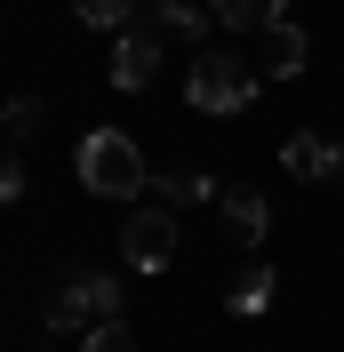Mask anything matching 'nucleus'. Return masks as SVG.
<instances>
[{"label":"nucleus","mask_w":344,"mask_h":352,"mask_svg":"<svg viewBox=\"0 0 344 352\" xmlns=\"http://www.w3.org/2000/svg\"><path fill=\"white\" fill-rule=\"evenodd\" d=\"M48 336H72V329H105V320H120V280L112 272H88V264H72L65 280L48 288V305H41Z\"/></svg>","instance_id":"nucleus-1"},{"label":"nucleus","mask_w":344,"mask_h":352,"mask_svg":"<svg viewBox=\"0 0 344 352\" xmlns=\"http://www.w3.org/2000/svg\"><path fill=\"white\" fill-rule=\"evenodd\" d=\"M80 184H88V192H105V200H136V192L152 184L144 153H136V136H120V129L80 136Z\"/></svg>","instance_id":"nucleus-2"},{"label":"nucleus","mask_w":344,"mask_h":352,"mask_svg":"<svg viewBox=\"0 0 344 352\" xmlns=\"http://www.w3.org/2000/svg\"><path fill=\"white\" fill-rule=\"evenodd\" d=\"M184 96H193L200 112H240L248 96H257V80H248V65H240V56H224V48H200L193 72H184Z\"/></svg>","instance_id":"nucleus-3"},{"label":"nucleus","mask_w":344,"mask_h":352,"mask_svg":"<svg viewBox=\"0 0 344 352\" xmlns=\"http://www.w3.org/2000/svg\"><path fill=\"white\" fill-rule=\"evenodd\" d=\"M169 256H176V208H144V217H129V232H120V264H129V272H160Z\"/></svg>","instance_id":"nucleus-4"},{"label":"nucleus","mask_w":344,"mask_h":352,"mask_svg":"<svg viewBox=\"0 0 344 352\" xmlns=\"http://www.w3.org/2000/svg\"><path fill=\"white\" fill-rule=\"evenodd\" d=\"M160 32H152V24H136V32H120V41H112V88H129V96H144L152 88V72H160Z\"/></svg>","instance_id":"nucleus-5"},{"label":"nucleus","mask_w":344,"mask_h":352,"mask_svg":"<svg viewBox=\"0 0 344 352\" xmlns=\"http://www.w3.org/2000/svg\"><path fill=\"white\" fill-rule=\"evenodd\" d=\"M304 56H312V41H304V24H264L257 32V65L272 72V80H288V72H304Z\"/></svg>","instance_id":"nucleus-6"},{"label":"nucleus","mask_w":344,"mask_h":352,"mask_svg":"<svg viewBox=\"0 0 344 352\" xmlns=\"http://www.w3.org/2000/svg\"><path fill=\"white\" fill-rule=\"evenodd\" d=\"M280 168L297 176V184H328V168H336V136H288V144H280Z\"/></svg>","instance_id":"nucleus-7"},{"label":"nucleus","mask_w":344,"mask_h":352,"mask_svg":"<svg viewBox=\"0 0 344 352\" xmlns=\"http://www.w3.org/2000/svg\"><path fill=\"white\" fill-rule=\"evenodd\" d=\"M216 208H224V232H233L240 248H257L264 232H272V208H264V192H224Z\"/></svg>","instance_id":"nucleus-8"},{"label":"nucleus","mask_w":344,"mask_h":352,"mask_svg":"<svg viewBox=\"0 0 344 352\" xmlns=\"http://www.w3.org/2000/svg\"><path fill=\"white\" fill-rule=\"evenodd\" d=\"M152 184H160V208H193V200H224L208 168H169V176H152Z\"/></svg>","instance_id":"nucleus-9"},{"label":"nucleus","mask_w":344,"mask_h":352,"mask_svg":"<svg viewBox=\"0 0 344 352\" xmlns=\"http://www.w3.org/2000/svg\"><path fill=\"white\" fill-rule=\"evenodd\" d=\"M208 16H216V24H248V32H264V24L288 16V0H208Z\"/></svg>","instance_id":"nucleus-10"},{"label":"nucleus","mask_w":344,"mask_h":352,"mask_svg":"<svg viewBox=\"0 0 344 352\" xmlns=\"http://www.w3.org/2000/svg\"><path fill=\"white\" fill-rule=\"evenodd\" d=\"M272 280H280L272 264H248V272L233 280V312H264V305H272Z\"/></svg>","instance_id":"nucleus-11"},{"label":"nucleus","mask_w":344,"mask_h":352,"mask_svg":"<svg viewBox=\"0 0 344 352\" xmlns=\"http://www.w3.org/2000/svg\"><path fill=\"white\" fill-rule=\"evenodd\" d=\"M80 8V24H96V32H120V24H136V0H72Z\"/></svg>","instance_id":"nucleus-12"},{"label":"nucleus","mask_w":344,"mask_h":352,"mask_svg":"<svg viewBox=\"0 0 344 352\" xmlns=\"http://www.w3.org/2000/svg\"><path fill=\"white\" fill-rule=\"evenodd\" d=\"M208 24H216V16H200L193 0H184V8H176L169 24H160V41H200V32H208Z\"/></svg>","instance_id":"nucleus-13"},{"label":"nucleus","mask_w":344,"mask_h":352,"mask_svg":"<svg viewBox=\"0 0 344 352\" xmlns=\"http://www.w3.org/2000/svg\"><path fill=\"white\" fill-rule=\"evenodd\" d=\"M80 352H136V336L120 329V320H105V329H88V344Z\"/></svg>","instance_id":"nucleus-14"},{"label":"nucleus","mask_w":344,"mask_h":352,"mask_svg":"<svg viewBox=\"0 0 344 352\" xmlns=\"http://www.w3.org/2000/svg\"><path fill=\"white\" fill-rule=\"evenodd\" d=\"M32 129H41V104H32V96H17V104H8V144H24Z\"/></svg>","instance_id":"nucleus-15"},{"label":"nucleus","mask_w":344,"mask_h":352,"mask_svg":"<svg viewBox=\"0 0 344 352\" xmlns=\"http://www.w3.org/2000/svg\"><path fill=\"white\" fill-rule=\"evenodd\" d=\"M0 200H8V208L24 200V160H17V153H8V168H0Z\"/></svg>","instance_id":"nucleus-16"},{"label":"nucleus","mask_w":344,"mask_h":352,"mask_svg":"<svg viewBox=\"0 0 344 352\" xmlns=\"http://www.w3.org/2000/svg\"><path fill=\"white\" fill-rule=\"evenodd\" d=\"M328 184H336V192H344V136H336V168H328Z\"/></svg>","instance_id":"nucleus-17"}]
</instances>
